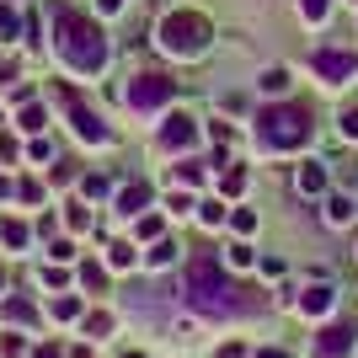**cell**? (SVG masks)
Wrapping results in <instances>:
<instances>
[{
    "label": "cell",
    "instance_id": "10",
    "mask_svg": "<svg viewBox=\"0 0 358 358\" xmlns=\"http://www.w3.org/2000/svg\"><path fill=\"white\" fill-rule=\"evenodd\" d=\"M145 203H150V187H145V182H134V187H123V193H118V214H139Z\"/></svg>",
    "mask_w": 358,
    "mask_h": 358
},
{
    "label": "cell",
    "instance_id": "7",
    "mask_svg": "<svg viewBox=\"0 0 358 358\" xmlns=\"http://www.w3.org/2000/svg\"><path fill=\"white\" fill-rule=\"evenodd\" d=\"M353 70H358L353 54H337V48H321V54H315V75H327V86H343Z\"/></svg>",
    "mask_w": 358,
    "mask_h": 358
},
{
    "label": "cell",
    "instance_id": "1",
    "mask_svg": "<svg viewBox=\"0 0 358 358\" xmlns=\"http://www.w3.org/2000/svg\"><path fill=\"white\" fill-rule=\"evenodd\" d=\"M54 48H59V59L80 75H96L107 64V38L96 22H86L80 11L70 6H54Z\"/></svg>",
    "mask_w": 358,
    "mask_h": 358
},
{
    "label": "cell",
    "instance_id": "19",
    "mask_svg": "<svg viewBox=\"0 0 358 358\" xmlns=\"http://www.w3.org/2000/svg\"><path fill=\"white\" fill-rule=\"evenodd\" d=\"M284 86H289L284 70H268V75H262V91H284Z\"/></svg>",
    "mask_w": 358,
    "mask_h": 358
},
{
    "label": "cell",
    "instance_id": "2",
    "mask_svg": "<svg viewBox=\"0 0 358 358\" xmlns=\"http://www.w3.org/2000/svg\"><path fill=\"white\" fill-rule=\"evenodd\" d=\"M310 134H315V118H310V107H299V102L268 107L257 118V145L262 150H299V145H310Z\"/></svg>",
    "mask_w": 358,
    "mask_h": 358
},
{
    "label": "cell",
    "instance_id": "23",
    "mask_svg": "<svg viewBox=\"0 0 358 358\" xmlns=\"http://www.w3.org/2000/svg\"><path fill=\"white\" fill-rule=\"evenodd\" d=\"M343 134L358 139V107H348V113H343Z\"/></svg>",
    "mask_w": 358,
    "mask_h": 358
},
{
    "label": "cell",
    "instance_id": "6",
    "mask_svg": "<svg viewBox=\"0 0 358 358\" xmlns=\"http://www.w3.org/2000/svg\"><path fill=\"white\" fill-rule=\"evenodd\" d=\"M171 80L166 75H134L129 80V91H123V102L129 107H139V113H150V107H161V102H171Z\"/></svg>",
    "mask_w": 358,
    "mask_h": 358
},
{
    "label": "cell",
    "instance_id": "13",
    "mask_svg": "<svg viewBox=\"0 0 358 358\" xmlns=\"http://www.w3.org/2000/svg\"><path fill=\"white\" fill-rule=\"evenodd\" d=\"M43 123H48V113H43L38 102H27V107H22V129H32V134H38Z\"/></svg>",
    "mask_w": 358,
    "mask_h": 358
},
{
    "label": "cell",
    "instance_id": "25",
    "mask_svg": "<svg viewBox=\"0 0 358 358\" xmlns=\"http://www.w3.org/2000/svg\"><path fill=\"white\" fill-rule=\"evenodd\" d=\"M220 358H246V348H241V343H224V348H220Z\"/></svg>",
    "mask_w": 358,
    "mask_h": 358
},
{
    "label": "cell",
    "instance_id": "9",
    "mask_svg": "<svg viewBox=\"0 0 358 358\" xmlns=\"http://www.w3.org/2000/svg\"><path fill=\"white\" fill-rule=\"evenodd\" d=\"M348 348H353V327H327L315 343V358H343Z\"/></svg>",
    "mask_w": 358,
    "mask_h": 358
},
{
    "label": "cell",
    "instance_id": "14",
    "mask_svg": "<svg viewBox=\"0 0 358 358\" xmlns=\"http://www.w3.org/2000/svg\"><path fill=\"white\" fill-rule=\"evenodd\" d=\"M0 236H6V246H27V224L6 220V224H0Z\"/></svg>",
    "mask_w": 358,
    "mask_h": 358
},
{
    "label": "cell",
    "instance_id": "22",
    "mask_svg": "<svg viewBox=\"0 0 358 358\" xmlns=\"http://www.w3.org/2000/svg\"><path fill=\"white\" fill-rule=\"evenodd\" d=\"M107 327H113V315H102V310H96V315H91V321H86V331H91V337H102Z\"/></svg>",
    "mask_w": 358,
    "mask_h": 358
},
{
    "label": "cell",
    "instance_id": "12",
    "mask_svg": "<svg viewBox=\"0 0 358 358\" xmlns=\"http://www.w3.org/2000/svg\"><path fill=\"white\" fill-rule=\"evenodd\" d=\"M299 310H305V315H327V310H331V289H327V284L310 289V294L299 299Z\"/></svg>",
    "mask_w": 358,
    "mask_h": 358
},
{
    "label": "cell",
    "instance_id": "30",
    "mask_svg": "<svg viewBox=\"0 0 358 358\" xmlns=\"http://www.w3.org/2000/svg\"><path fill=\"white\" fill-rule=\"evenodd\" d=\"M257 358H284V353H278V348H262V353H257Z\"/></svg>",
    "mask_w": 358,
    "mask_h": 358
},
{
    "label": "cell",
    "instance_id": "31",
    "mask_svg": "<svg viewBox=\"0 0 358 358\" xmlns=\"http://www.w3.org/2000/svg\"><path fill=\"white\" fill-rule=\"evenodd\" d=\"M0 289H6V273H0Z\"/></svg>",
    "mask_w": 358,
    "mask_h": 358
},
{
    "label": "cell",
    "instance_id": "32",
    "mask_svg": "<svg viewBox=\"0 0 358 358\" xmlns=\"http://www.w3.org/2000/svg\"><path fill=\"white\" fill-rule=\"evenodd\" d=\"M129 358H145V353H129Z\"/></svg>",
    "mask_w": 358,
    "mask_h": 358
},
{
    "label": "cell",
    "instance_id": "18",
    "mask_svg": "<svg viewBox=\"0 0 358 358\" xmlns=\"http://www.w3.org/2000/svg\"><path fill=\"white\" fill-rule=\"evenodd\" d=\"M80 284H86V289H102L107 278H102V268H96V262H86V268H80Z\"/></svg>",
    "mask_w": 358,
    "mask_h": 358
},
{
    "label": "cell",
    "instance_id": "4",
    "mask_svg": "<svg viewBox=\"0 0 358 358\" xmlns=\"http://www.w3.org/2000/svg\"><path fill=\"white\" fill-rule=\"evenodd\" d=\"M187 299L203 305V310H236V289L224 284L220 262H214L209 252H198L193 262H187Z\"/></svg>",
    "mask_w": 358,
    "mask_h": 358
},
{
    "label": "cell",
    "instance_id": "11",
    "mask_svg": "<svg viewBox=\"0 0 358 358\" xmlns=\"http://www.w3.org/2000/svg\"><path fill=\"white\" fill-rule=\"evenodd\" d=\"M299 193H327V166H299Z\"/></svg>",
    "mask_w": 358,
    "mask_h": 358
},
{
    "label": "cell",
    "instance_id": "8",
    "mask_svg": "<svg viewBox=\"0 0 358 358\" xmlns=\"http://www.w3.org/2000/svg\"><path fill=\"white\" fill-rule=\"evenodd\" d=\"M161 145H166V150H193V145H198V123L187 118V113L166 118V129H161Z\"/></svg>",
    "mask_w": 358,
    "mask_h": 358
},
{
    "label": "cell",
    "instance_id": "28",
    "mask_svg": "<svg viewBox=\"0 0 358 358\" xmlns=\"http://www.w3.org/2000/svg\"><path fill=\"white\" fill-rule=\"evenodd\" d=\"M96 6H102V11H123V0H96Z\"/></svg>",
    "mask_w": 358,
    "mask_h": 358
},
{
    "label": "cell",
    "instance_id": "20",
    "mask_svg": "<svg viewBox=\"0 0 358 358\" xmlns=\"http://www.w3.org/2000/svg\"><path fill=\"white\" fill-rule=\"evenodd\" d=\"M299 11L310 16V22H321V16H327V0H299Z\"/></svg>",
    "mask_w": 358,
    "mask_h": 358
},
{
    "label": "cell",
    "instance_id": "24",
    "mask_svg": "<svg viewBox=\"0 0 358 358\" xmlns=\"http://www.w3.org/2000/svg\"><path fill=\"white\" fill-rule=\"evenodd\" d=\"M224 220V203H203V224H220Z\"/></svg>",
    "mask_w": 358,
    "mask_h": 358
},
{
    "label": "cell",
    "instance_id": "15",
    "mask_svg": "<svg viewBox=\"0 0 358 358\" xmlns=\"http://www.w3.org/2000/svg\"><path fill=\"white\" fill-rule=\"evenodd\" d=\"M16 32H22V16L11 6H0V38H16Z\"/></svg>",
    "mask_w": 358,
    "mask_h": 358
},
{
    "label": "cell",
    "instance_id": "16",
    "mask_svg": "<svg viewBox=\"0 0 358 358\" xmlns=\"http://www.w3.org/2000/svg\"><path fill=\"white\" fill-rule=\"evenodd\" d=\"M171 257H177V246H171V241H155V252H150V268H166Z\"/></svg>",
    "mask_w": 358,
    "mask_h": 358
},
{
    "label": "cell",
    "instance_id": "5",
    "mask_svg": "<svg viewBox=\"0 0 358 358\" xmlns=\"http://www.w3.org/2000/svg\"><path fill=\"white\" fill-rule=\"evenodd\" d=\"M59 102H64V113H70V129L86 139V145H107V139H113V134H107V123L96 118V113H91L75 91H59Z\"/></svg>",
    "mask_w": 358,
    "mask_h": 358
},
{
    "label": "cell",
    "instance_id": "3",
    "mask_svg": "<svg viewBox=\"0 0 358 358\" xmlns=\"http://www.w3.org/2000/svg\"><path fill=\"white\" fill-rule=\"evenodd\" d=\"M209 38H214V27H209V16H198V11H171L161 22V48L171 59H198L209 48Z\"/></svg>",
    "mask_w": 358,
    "mask_h": 358
},
{
    "label": "cell",
    "instance_id": "29",
    "mask_svg": "<svg viewBox=\"0 0 358 358\" xmlns=\"http://www.w3.org/2000/svg\"><path fill=\"white\" fill-rule=\"evenodd\" d=\"M32 358H59V348H38V353H32Z\"/></svg>",
    "mask_w": 358,
    "mask_h": 358
},
{
    "label": "cell",
    "instance_id": "21",
    "mask_svg": "<svg viewBox=\"0 0 358 358\" xmlns=\"http://www.w3.org/2000/svg\"><path fill=\"white\" fill-rule=\"evenodd\" d=\"M129 262H134V246H123V241H118V246H113V268H129Z\"/></svg>",
    "mask_w": 358,
    "mask_h": 358
},
{
    "label": "cell",
    "instance_id": "26",
    "mask_svg": "<svg viewBox=\"0 0 358 358\" xmlns=\"http://www.w3.org/2000/svg\"><path fill=\"white\" fill-rule=\"evenodd\" d=\"M0 161H16V139H0Z\"/></svg>",
    "mask_w": 358,
    "mask_h": 358
},
{
    "label": "cell",
    "instance_id": "17",
    "mask_svg": "<svg viewBox=\"0 0 358 358\" xmlns=\"http://www.w3.org/2000/svg\"><path fill=\"white\" fill-rule=\"evenodd\" d=\"M327 209H331V224H348V220H353V203H348V198H331Z\"/></svg>",
    "mask_w": 358,
    "mask_h": 358
},
{
    "label": "cell",
    "instance_id": "27",
    "mask_svg": "<svg viewBox=\"0 0 358 358\" xmlns=\"http://www.w3.org/2000/svg\"><path fill=\"white\" fill-rule=\"evenodd\" d=\"M16 80V64H0V86H11Z\"/></svg>",
    "mask_w": 358,
    "mask_h": 358
}]
</instances>
